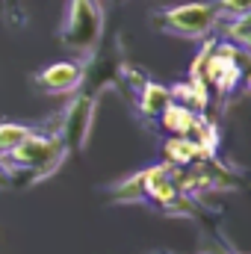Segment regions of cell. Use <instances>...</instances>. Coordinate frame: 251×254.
<instances>
[{
  "label": "cell",
  "mask_w": 251,
  "mask_h": 254,
  "mask_svg": "<svg viewBox=\"0 0 251 254\" xmlns=\"http://www.w3.org/2000/svg\"><path fill=\"white\" fill-rule=\"evenodd\" d=\"M219 15H228V18H246L251 15V0H219Z\"/></svg>",
  "instance_id": "8fae6325"
},
{
  "label": "cell",
  "mask_w": 251,
  "mask_h": 254,
  "mask_svg": "<svg viewBox=\"0 0 251 254\" xmlns=\"http://www.w3.org/2000/svg\"><path fill=\"white\" fill-rule=\"evenodd\" d=\"M151 24L160 33H169V36H178V39H204L219 24V6H213L207 0L166 6V9H157L151 15Z\"/></svg>",
  "instance_id": "3957f363"
},
{
  "label": "cell",
  "mask_w": 251,
  "mask_h": 254,
  "mask_svg": "<svg viewBox=\"0 0 251 254\" xmlns=\"http://www.w3.org/2000/svg\"><path fill=\"white\" fill-rule=\"evenodd\" d=\"M195 119H198V113L187 107V104H178V101H172L166 110H163V116L157 119L166 133H172V136H187L192 125H195Z\"/></svg>",
  "instance_id": "ba28073f"
},
{
  "label": "cell",
  "mask_w": 251,
  "mask_h": 254,
  "mask_svg": "<svg viewBox=\"0 0 251 254\" xmlns=\"http://www.w3.org/2000/svg\"><path fill=\"white\" fill-rule=\"evenodd\" d=\"M68 157V148L63 145V139L57 133H36L30 130V136L3 157L12 187H33L45 178H51L63 160Z\"/></svg>",
  "instance_id": "6da1fadb"
},
{
  "label": "cell",
  "mask_w": 251,
  "mask_h": 254,
  "mask_svg": "<svg viewBox=\"0 0 251 254\" xmlns=\"http://www.w3.org/2000/svg\"><path fill=\"white\" fill-rule=\"evenodd\" d=\"M33 86L45 95H74L83 86V65L71 60L51 63L33 77Z\"/></svg>",
  "instance_id": "5b68a950"
},
{
  "label": "cell",
  "mask_w": 251,
  "mask_h": 254,
  "mask_svg": "<svg viewBox=\"0 0 251 254\" xmlns=\"http://www.w3.org/2000/svg\"><path fill=\"white\" fill-rule=\"evenodd\" d=\"M9 187H12V178H9V169H6V163L0 157V190H9Z\"/></svg>",
  "instance_id": "7c38bea8"
},
{
  "label": "cell",
  "mask_w": 251,
  "mask_h": 254,
  "mask_svg": "<svg viewBox=\"0 0 251 254\" xmlns=\"http://www.w3.org/2000/svg\"><path fill=\"white\" fill-rule=\"evenodd\" d=\"M104 39V6L101 0H68L60 24V45L77 57H92Z\"/></svg>",
  "instance_id": "7a4b0ae2"
},
{
  "label": "cell",
  "mask_w": 251,
  "mask_h": 254,
  "mask_svg": "<svg viewBox=\"0 0 251 254\" xmlns=\"http://www.w3.org/2000/svg\"><path fill=\"white\" fill-rule=\"evenodd\" d=\"M33 127L18 125V122H0V157H6L9 151H15L27 136H30Z\"/></svg>",
  "instance_id": "9c48e42d"
},
{
  "label": "cell",
  "mask_w": 251,
  "mask_h": 254,
  "mask_svg": "<svg viewBox=\"0 0 251 254\" xmlns=\"http://www.w3.org/2000/svg\"><path fill=\"white\" fill-rule=\"evenodd\" d=\"M95 110H98V98L89 95V92H80L71 98V104L65 107L60 127H57V136L63 139V145L71 151H83L86 142H89V133H92V122H95Z\"/></svg>",
  "instance_id": "277c9868"
},
{
  "label": "cell",
  "mask_w": 251,
  "mask_h": 254,
  "mask_svg": "<svg viewBox=\"0 0 251 254\" xmlns=\"http://www.w3.org/2000/svg\"><path fill=\"white\" fill-rule=\"evenodd\" d=\"M163 154H166V160L172 163V166H178V169H189V166H195V163H201L207 154L192 142L187 136H172L169 142H166V148H163Z\"/></svg>",
  "instance_id": "52a82bcc"
},
{
  "label": "cell",
  "mask_w": 251,
  "mask_h": 254,
  "mask_svg": "<svg viewBox=\"0 0 251 254\" xmlns=\"http://www.w3.org/2000/svg\"><path fill=\"white\" fill-rule=\"evenodd\" d=\"M133 101H136L139 116H145V119H160L163 110L172 104V89H166V86H160V83H154V80H145V83L133 92Z\"/></svg>",
  "instance_id": "8992f818"
},
{
  "label": "cell",
  "mask_w": 251,
  "mask_h": 254,
  "mask_svg": "<svg viewBox=\"0 0 251 254\" xmlns=\"http://www.w3.org/2000/svg\"><path fill=\"white\" fill-rule=\"evenodd\" d=\"M3 21L6 27H24L27 12H24V0H3Z\"/></svg>",
  "instance_id": "30bf717a"
},
{
  "label": "cell",
  "mask_w": 251,
  "mask_h": 254,
  "mask_svg": "<svg viewBox=\"0 0 251 254\" xmlns=\"http://www.w3.org/2000/svg\"><path fill=\"white\" fill-rule=\"evenodd\" d=\"M101 3H119V0H101Z\"/></svg>",
  "instance_id": "4fadbf2b"
}]
</instances>
